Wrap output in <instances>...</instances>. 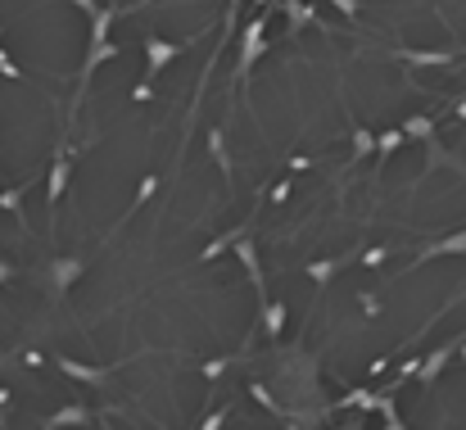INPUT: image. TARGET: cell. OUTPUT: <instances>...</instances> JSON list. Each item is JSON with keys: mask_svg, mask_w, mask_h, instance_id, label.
I'll return each mask as SVG.
<instances>
[{"mask_svg": "<svg viewBox=\"0 0 466 430\" xmlns=\"http://www.w3.org/2000/svg\"><path fill=\"white\" fill-rule=\"evenodd\" d=\"M335 5H340V9H349V14H354V9H358V5H354V0H335Z\"/></svg>", "mask_w": 466, "mask_h": 430, "instance_id": "cell-1", "label": "cell"}]
</instances>
